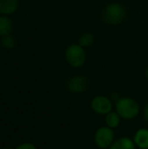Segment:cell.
Instances as JSON below:
<instances>
[{
    "mask_svg": "<svg viewBox=\"0 0 148 149\" xmlns=\"http://www.w3.org/2000/svg\"><path fill=\"white\" fill-rule=\"evenodd\" d=\"M115 111L122 120H131L139 116L140 107L134 99L130 97H120L115 102Z\"/></svg>",
    "mask_w": 148,
    "mask_h": 149,
    "instance_id": "obj_1",
    "label": "cell"
},
{
    "mask_svg": "<svg viewBox=\"0 0 148 149\" xmlns=\"http://www.w3.org/2000/svg\"><path fill=\"white\" fill-rule=\"evenodd\" d=\"M126 17V10L121 3H111L105 6L102 12V19L106 24L118 25Z\"/></svg>",
    "mask_w": 148,
    "mask_h": 149,
    "instance_id": "obj_2",
    "label": "cell"
},
{
    "mask_svg": "<svg viewBox=\"0 0 148 149\" xmlns=\"http://www.w3.org/2000/svg\"><path fill=\"white\" fill-rule=\"evenodd\" d=\"M65 60L69 65L73 68L82 67L86 60V53L80 45L72 44L69 45L65 50Z\"/></svg>",
    "mask_w": 148,
    "mask_h": 149,
    "instance_id": "obj_3",
    "label": "cell"
},
{
    "mask_svg": "<svg viewBox=\"0 0 148 149\" xmlns=\"http://www.w3.org/2000/svg\"><path fill=\"white\" fill-rule=\"evenodd\" d=\"M115 141V133L113 129L103 126L99 127L94 134V143L100 149H108Z\"/></svg>",
    "mask_w": 148,
    "mask_h": 149,
    "instance_id": "obj_4",
    "label": "cell"
},
{
    "mask_svg": "<svg viewBox=\"0 0 148 149\" xmlns=\"http://www.w3.org/2000/svg\"><path fill=\"white\" fill-rule=\"evenodd\" d=\"M91 108L96 114L106 116L113 111V103L108 97L104 95H97L91 101Z\"/></svg>",
    "mask_w": 148,
    "mask_h": 149,
    "instance_id": "obj_5",
    "label": "cell"
},
{
    "mask_svg": "<svg viewBox=\"0 0 148 149\" xmlns=\"http://www.w3.org/2000/svg\"><path fill=\"white\" fill-rule=\"evenodd\" d=\"M89 87V79L85 76L76 75L69 78L65 82V88L72 93H82Z\"/></svg>",
    "mask_w": 148,
    "mask_h": 149,
    "instance_id": "obj_6",
    "label": "cell"
},
{
    "mask_svg": "<svg viewBox=\"0 0 148 149\" xmlns=\"http://www.w3.org/2000/svg\"><path fill=\"white\" fill-rule=\"evenodd\" d=\"M133 142L136 148L148 149V129L146 127L139 128L133 135Z\"/></svg>",
    "mask_w": 148,
    "mask_h": 149,
    "instance_id": "obj_7",
    "label": "cell"
},
{
    "mask_svg": "<svg viewBox=\"0 0 148 149\" xmlns=\"http://www.w3.org/2000/svg\"><path fill=\"white\" fill-rule=\"evenodd\" d=\"M19 0H0V15H11L18 8Z\"/></svg>",
    "mask_w": 148,
    "mask_h": 149,
    "instance_id": "obj_8",
    "label": "cell"
},
{
    "mask_svg": "<svg viewBox=\"0 0 148 149\" xmlns=\"http://www.w3.org/2000/svg\"><path fill=\"white\" fill-rule=\"evenodd\" d=\"M14 24L12 20L6 15H0V37H4L12 33Z\"/></svg>",
    "mask_w": 148,
    "mask_h": 149,
    "instance_id": "obj_9",
    "label": "cell"
},
{
    "mask_svg": "<svg viewBox=\"0 0 148 149\" xmlns=\"http://www.w3.org/2000/svg\"><path fill=\"white\" fill-rule=\"evenodd\" d=\"M136 146L133 142V140L124 136L120 137L118 140H115L112 146L108 149H136Z\"/></svg>",
    "mask_w": 148,
    "mask_h": 149,
    "instance_id": "obj_10",
    "label": "cell"
},
{
    "mask_svg": "<svg viewBox=\"0 0 148 149\" xmlns=\"http://www.w3.org/2000/svg\"><path fill=\"white\" fill-rule=\"evenodd\" d=\"M121 120L122 119L120 118V116L118 114L116 111H112L105 116L106 126L112 129L117 128L120 125Z\"/></svg>",
    "mask_w": 148,
    "mask_h": 149,
    "instance_id": "obj_11",
    "label": "cell"
},
{
    "mask_svg": "<svg viewBox=\"0 0 148 149\" xmlns=\"http://www.w3.org/2000/svg\"><path fill=\"white\" fill-rule=\"evenodd\" d=\"M95 43V37L92 33L90 32H85L81 34V36L79 38V45H80L82 47H89Z\"/></svg>",
    "mask_w": 148,
    "mask_h": 149,
    "instance_id": "obj_12",
    "label": "cell"
},
{
    "mask_svg": "<svg viewBox=\"0 0 148 149\" xmlns=\"http://www.w3.org/2000/svg\"><path fill=\"white\" fill-rule=\"evenodd\" d=\"M1 45L5 48V49H8V50H10V49H13L17 46V39L11 35H7V36H4V37H2L1 38Z\"/></svg>",
    "mask_w": 148,
    "mask_h": 149,
    "instance_id": "obj_13",
    "label": "cell"
},
{
    "mask_svg": "<svg viewBox=\"0 0 148 149\" xmlns=\"http://www.w3.org/2000/svg\"><path fill=\"white\" fill-rule=\"evenodd\" d=\"M16 149H37L36 147L31 144V143H29V142H25V143H23L21 145H19Z\"/></svg>",
    "mask_w": 148,
    "mask_h": 149,
    "instance_id": "obj_14",
    "label": "cell"
},
{
    "mask_svg": "<svg viewBox=\"0 0 148 149\" xmlns=\"http://www.w3.org/2000/svg\"><path fill=\"white\" fill-rule=\"evenodd\" d=\"M143 117L148 122V101L145 104V106L143 107Z\"/></svg>",
    "mask_w": 148,
    "mask_h": 149,
    "instance_id": "obj_15",
    "label": "cell"
},
{
    "mask_svg": "<svg viewBox=\"0 0 148 149\" xmlns=\"http://www.w3.org/2000/svg\"><path fill=\"white\" fill-rule=\"evenodd\" d=\"M120 98V96L118 95V93H112V95H111V97H110V99L112 100L113 102H116Z\"/></svg>",
    "mask_w": 148,
    "mask_h": 149,
    "instance_id": "obj_16",
    "label": "cell"
},
{
    "mask_svg": "<svg viewBox=\"0 0 148 149\" xmlns=\"http://www.w3.org/2000/svg\"><path fill=\"white\" fill-rule=\"evenodd\" d=\"M145 74H146V77H147V80H148V66L147 67V69H146V72H145Z\"/></svg>",
    "mask_w": 148,
    "mask_h": 149,
    "instance_id": "obj_17",
    "label": "cell"
},
{
    "mask_svg": "<svg viewBox=\"0 0 148 149\" xmlns=\"http://www.w3.org/2000/svg\"><path fill=\"white\" fill-rule=\"evenodd\" d=\"M3 149H13V148H9V147H7V148H4Z\"/></svg>",
    "mask_w": 148,
    "mask_h": 149,
    "instance_id": "obj_18",
    "label": "cell"
}]
</instances>
